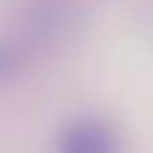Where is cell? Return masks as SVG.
I'll return each instance as SVG.
<instances>
[{"instance_id":"cell-1","label":"cell","mask_w":153,"mask_h":153,"mask_svg":"<svg viewBox=\"0 0 153 153\" xmlns=\"http://www.w3.org/2000/svg\"><path fill=\"white\" fill-rule=\"evenodd\" d=\"M68 146L70 153H111L112 140L103 128L95 124H87L85 128H76L72 132Z\"/></svg>"}]
</instances>
